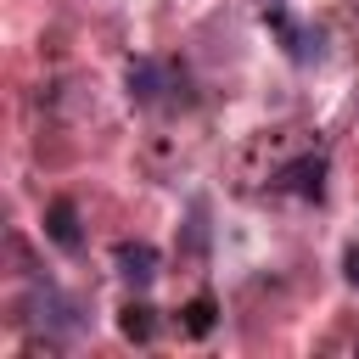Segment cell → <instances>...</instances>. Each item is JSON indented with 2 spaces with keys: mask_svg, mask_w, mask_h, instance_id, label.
<instances>
[{
  "mask_svg": "<svg viewBox=\"0 0 359 359\" xmlns=\"http://www.w3.org/2000/svg\"><path fill=\"white\" fill-rule=\"evenodd\" d=\"M275 185H280V191H292V196H309V202H320V196H325V157H320V151H309V157L286 163Z\"/></svg>",
  "mask_w": 359,
  "mask_h": 359,
  "instance_id": "1",
  "label": "cell"
},
{
  "mask_svg": "<svg viewBox=\"0 0 359 359\" xmlns=\"http://www.w3.org/2000/svg\"><path fill=\"white\" fill-rule=\"evenodd\" d=\"M112 264H118V275L129 280V286H151L157 280V247H146V241H118V252H112Z\"/></svg>",
  "mask_w": 359,
  "mask_h": 359,
  "instance_id": "2",
  "label": "cell"
},
{
  "mask_svg": "<svg viewBox=\"0 0 359 359\" xmlns=\"http://www.w3.org/2000/svg\"><path fill=\"white\" fill-rule=\"evenodd\" d=\"M45 236L62 247V252H79V241H84V230H79V208L67 202V196H56L50 208H45Z\"/></svg>",
  "mask_w": 359,
  "mask_h": 359,
  "instance_id": "3",
  "label": "cell"
},
{
  "mask_svg": "<svg viewBox=\"0 0 359 359\" xmlns=\"http://www.w3.org/2000/svg\"><path fill=\"white\" fill-rule=\"evenodd\" d=\"M163 90H168V67H163V62H151V56L129 62V95H135V101H157Z\"/></svg>",
  "mask_w": 359,
  "mask_h": 359,
  "instance_id": "4",
  "label": "cell"
},
{
  "mask_svg": "<svg viewBox=\"0 0 359 359\" xmlns=\"http://www.w3.org/2000/svg\"><path fill=\"white\" fill-rule=\"evenodd\" d=\"M118 331H123L129 342H151V331H157V309H151V303H123Z\"/></svg>",
  "mask_w": 359,
  "mask_h": 359,
  "instance_id": "5",
  "label": "cell"
},
{
  "mask_svg": "<svg viewBox=\"0 0 359 359\" xmlns=\"http://www.w3.org/2000/svg\"><path fill=\"white\" fill-rule=\"evenodd\" d=\"M213 320H219V303H213V297H191V303H185V331H191V337H208Z\"/></svg>",
  "mask_w": 359,
  "mask_h": 359,
  "instance_id": "6",
  "label": "cell"
},
{
  "mask_svg": "<svg viewBox=\"0 0 359 359\" xmlns=\"http://www.w3.org/2000/svg\"><path fill=\"white\" fill-rule=\"evenodd\" d=\"M342 275L359 286V247H348V258H342Z\"/></svg>",
  "mask_w": 359,
  "mask_h": 359,
  "instance_id": "7",
  "label": "cell"
}]
</instances>
